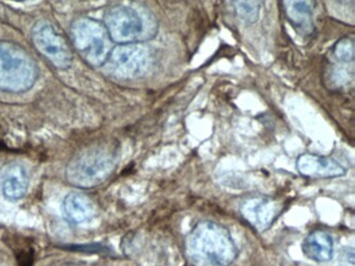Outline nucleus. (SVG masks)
Wrapping results in <instances>:
<instances>
[{
    "label": "nucleus",
    "instance_id": "nucleus-13",
    "mask_svg": "<svg viewBox=\"0 0 355 266\" xmlns=\"http://www.w3.org/2000/svg\"><path fill=\"white\" fill-rule=\"evenodd\" d=\"M282 4L286 19L298 33L305 35L313 33V2L284 1Z\"/></svg>",
    "mask_w": 355,
    "mask_h": 266
},
{
    "label": "nucleus",
    "instance_id": "nucleus-14",
    "mask_svg": "<svg viewBox=\"0 0 355 266\" xmlns=\"http://www.w3.org/2000/svg\"><path fill=\"white\" fill-rule=\"evenodd\" d=\"M236 14L241 20L247 24H253L259 20L261 2L259 1H234L232 2Z\"/></svg>",
    "mask_w": 355,
    "mask_h": 266
},
{
    "label": "nucleus",
    "instance_id": "nucleus-15",
    "mask_svg": "<svg viewBox=\"0 0 355 266\" xmlns=\"http://www.w3.org/2000/svg\"><path fill=\"white\" fill-rule=\"evenodd\" d=\"M15 247H13L18 266L35 265V249L33 245L26 238H18L14 241Z\"/></svg>",
    "mask_w": 355,
    "mask_h": 266
},
{
    "label": "nucleus",
    "instance_id": "nucleus-4",
    "mask_svg": "<svg viewBox=\"0 0 355 266\" xmlns=\"http://www.w3.org/2000/svg\"><path fill=\"white\" fill-rule=\"evenodd\" d=\"M36 62L19 46L0 41V89L11 93L28 91L36 82Z\"/></svg>",
    "mask_w": 355,
    "mask_h": 266
},
{
    "label": "nucleus",
    "instance_id": "nucleus-7",
    "mask_svg": "<svg viewBox=\"0 0 355 266\" xmlns=\"http://www.w3.org/2000/svg\"><path fill=\"white\" fill-rule=\"evenodd\" d=\"M33 43L39 52L55 68H69L72 62V52L65 37L58 33L49 21L41 20L33 28Z\"/></svg>",
    "mask_w": 355,
    "mask_h": 266
},
{
    "label": "nucleus",
    "instance_id": "nucleus-11",
    "mask_svg": "<svg viewBox=\"0 0 355 266\" xmlns=\"http://www.w3.org/2000/svg\"><path fill=\"white\" fill-rule=\"evenodd\" d=\"M64 215L71 224H83L95 215L96 208L88 195L80 193H70L64 200Z\"/></svg>",
    "mask_w": 355,
    "mask_h": 266
},
{
    "label": "nucleus",
    "instance_id": "nucleus-8",
    "mask_svg": "<svg viewBox=\"0 0 355 266\" xmlns=\"http://www.w3.org/2000/svg\"><path fill=\"white\" fill-rule=\"evenodd\" d=\"M240 211L251 227L259 232H263L277 218L279 206L270 197H251L243 202Z\"/></svg>",
    "mask_w": 355,
    "mask_h": 266
},
{
    "label": "nucleus",
    "instance_id": "nucleus-2",
    "mask_svg": "<svg viewBox=\"0 0 355 266\" xmlns=\"http://www.w3.org/2000/svg\"><path fill=\"white\" fill-rule=\"evenodd\" d=\"M105 25L113 43L118 45L145 43L157 35L155 15L132 6H112L105 15Z\"/></svg>",
    "mask_w": 355,
    "mask_h": 266
},
{
    "label": "nucleus",
    "instance_id": "nucleus-6",
    "mask_svg": "<svg viewBox=\"0 0 355 266\" xmlns=\"http://www.w3.org/2000/svg\"><path fill=\"white\" fill-rule=\"evenodd\" d=\"M155 54L145 43L125 44L113 48L103 66L112 76L135 79L144 76L155 64Z\"/></svg>",
    "mask_w": 355,
    "mask_h": 266
},
{
    "label": "nucleus",
    "instance_id": "nucleus-10",
    "mask_svg": "<svg viewBox=\"0 0 355 266\" xmlns=\"http://www.w3.org/2000/svg\"><path fill=\"white\" fill-rule=\"evenodd\" d=\"M28 183L30 176L24 164L14 162L6 166L1 172V189L3 195L11 201H17L26 195Z\"/></svg>",
    "mask_w": 355,
    "mask_h": 266
},
{
    "label": "nucleus",
    "instance_id": "nucleus-9",
    "mask_svg": "<svg viewBox=\"0 0 355 266\" xmlns=\"http://www.w3.org/2000/svg\"><path fill=\"white\" fill-rule=\"evenodd\" d=\"M296 168L301 176L311 179L338 178L347 172L345 166L334 158L311 153L299 156Z\"/></svg>",
    "mask_w": 355,
    "mask_h": 266
},
{
    "label": "nucleus",
    "instance_id": "nucleus-3",
    "mask_svg": "<svg viewBox=\"0 0 355 266\" xmlns=\"http://www.w3.org/2000/svg\"><path fill=\"white\" fill-rule=\"evenodd\" d=\"M117 163L116 153L107 145L85 148L70 160L66 170L67 180L80 188H91L105 182Z\"/></svg>",
    "mask_w": 355,
    "mask_h": 266
},
{
    "label": "nucleus",
    "instance_id": "nucleus-16",
    "mask_svg": "<svg viewBox=\"0 0 355 266\" xmlns=\"http://www.w3.org/2000/svg\"><path fill=\"white\" fill-rule=\"evenodd\" d=\"M334 54L342 62H351L354 60V44L352 39L345 37L334 45Z\"/></svg>",
    "mask_w": 355,
    "mask_h": 266
},
{
    "label": "nucleus",
    "instance_id": "nucleus-1",
    "mask_svg": "<svg viewBox=\"0 0 355 266\" xmlns=\"http://www.w3.org/2000/svg\"><path fill=\"white\" fill-rule=\"evenodd\" d=\"M186 247L194 266H228L238 256L228 229L211 220L195 224L187 238Z\"/></svg>",
    "mask_w": 355,
    "mask_h": 266
},
{
    "label": "nucleus",
    "instance_id": "nucleus-12",
    "mask_svg": "<svg viewBox=\"0 0 355 266\" xmlns=\"http://www.w3.org/2000/svg\"><path fill=\"white\" fill-rule=\"evenodd\" d=\"M302 251L309 259L313 261H329L334 256V239L325 231H313L305 237Z\"/></svg>",
    "mask_w": 355,
    "mask_h": 266
},
{
    "label": "nucleus",
    "instance_id": "nucleus-5",
    "mask_svg": "<svg viewBox=\"0 0 355 266\" xmlns=\"http://www.w3.org/2000/svg\"><path fill=\"white\" fill-rule=\"evenodd\" d=\"M71 37L78 53L93 66H103L114 48L105 25L90 18L76 21Z\"/></svg>",
    "mask_w": 355,
    "mask_h": 266
}]
</instances>
